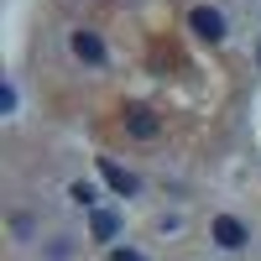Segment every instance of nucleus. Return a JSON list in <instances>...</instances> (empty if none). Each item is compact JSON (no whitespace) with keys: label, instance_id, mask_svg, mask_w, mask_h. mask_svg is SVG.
<instances>
[{"label":"nucleus","instance_id":"423d86ee","mask_svg":"<svg viewBox=\"0 0 261 261\" xmlns=\"http://www.w3.org/2000/svg\"><path fill=\"white\" fill-rule=\"evenodd\" d=\"M89 230H94V241H115V235H120V214L94 209V214H89Z\"/></svg>","mask_w":261,"mask_h":261},{"label":"nucleus","instance_id":"f257e3e1","mask_svg":"<svg viewBox=\"0 0 261 261\" xmlns=\"http://www.w3.org/2000/svg\"><path fill=\"white\" fill-rule=\"evenodd\" d=\"M188 27H193V37H204V42H225V16L214 6H193L188 11Z\"/></svg>","mask_w":261,"mask_h":261},{"label":"nucleus","instance_id":"7ed1b4c3","mask_svg":"<svg viewBox=\"0 0 261 261\" xmlns=\"http://www.w3.org/2000/svg\"><path fill=\"white\" fill-rule=\"evenodd\" d=\"M99 178L105 183H110L115 193H120V199H130V193H141V178H136V172H125L115 157H99Z\"/></svg>","mask_w":261,"mask_h":261},{"label":"nucleus","instance_id":"f03ea898","mask_svg":"<svg viewBox=\"0 0 261 261\" xmlns=\"http://www.w3.org/2000/svg\"><path fill=\"white\" fill-rule=\"evenodd\" d=\"M209 235H214V246H225V251H241V246L251 241V230L235 220V214H220V220L209 225Z\"/></svg>","mask_w":261,"mask_h":261},{"label":"nucleus","instance_id":"20e7f679","mask_svg":"<svg viewBox=\"0 0 261 261\" xmlns=\"http://www.w3.org/2000/svg\"><path fill=\"white\" fill-rule=\"evenodd\" d=\"M68 42H73V58H79V63H89V68H99V63L110 58V53H105V42H99V32H89V27H79Z\"/></svg>","mask_w":261,"mask_h":261},{"label":"nucleus","instance_id":"0eeeda50","mask_svg":"<svg viewBox=\"0 0 261 261\" xmlns=\"http://www.w3.org/2000/svg\"><path fill=\"white\" fill-rule=\"evenodd\" d=\"M68 199L84 204V209H94V204H99V188H94V183H73V188H68Z\"/></svg>","mask_w":261,"mask_h":261},{"label":"nucleus","instance_id":"6e6552de","mask_svg":"<svg viewBox=\"0 0 261 261\" xmlns=\"http://www.w3.org/2000/svg\"><path fill=\"white\" fill-rule=\"evenodd\" d=\"M110 261H146V256H141V251H130V246H115Z\"/></svg>","mask_w":261,"mask_h":261},{"label":"nucleus","instance_id":"39448f33","mask_svg":"<svg viewBox=\"0 0 261 261\" xmlns=\"http://www.w3.org/2000/svg\"><path fill=\"white\" fill-rule=\"evenodd\" d=\"M125 130H130L136 141H157L162 120H157V110H146V105H130V110H125Z\"/></svg>","mask_w":261,"mask_h":261}]
</instances>
